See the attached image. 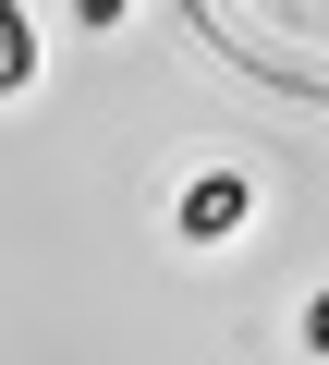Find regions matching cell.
<instances>
[{
    "mask_svg": "<svg viewBox=\"0 0 329 365\" xmlns=\"http://www.w3.org/2000/svg\"><path fill=\"white\" fill-rule=\"evenodd\" d=\"M305 353H329V292H305Z\"/></svg>",
    "mask_w": 329,
    "mask_h": 365,
    "instance_id": "cell-3",
    "label": "cell"
},
{
    "mask_svg": "<svg viewBox=\"0 0 329 365\" xmlns=\"http://www.w3.org/2000/svg\"><path fill=\"white\" fill-rule=\"evenodd\" d=\"M13 86H37V13L0 0V98H13Z\"/></svg>",
    "mask_w": 329,
    "mask_h": 365,
    "instance_id": "cell-2",
    "label": "cell"
},
{
    "mask_svg": "<svg viewBox=\"0 0 329 365\" xmlns=\"http://www.w3.org/2000/svg\"><path fill=\"white\" fill-rule=\"evenodd\" d=\"M244 220H256V182H244L232 158H208L183 195H171V232H183V244H232Z\"/></svg>",
    "mask_w": 329,
    "mask_h": 365,
    "instance_id": "cell-1",
    "label": "cell"
}]
</instances>
